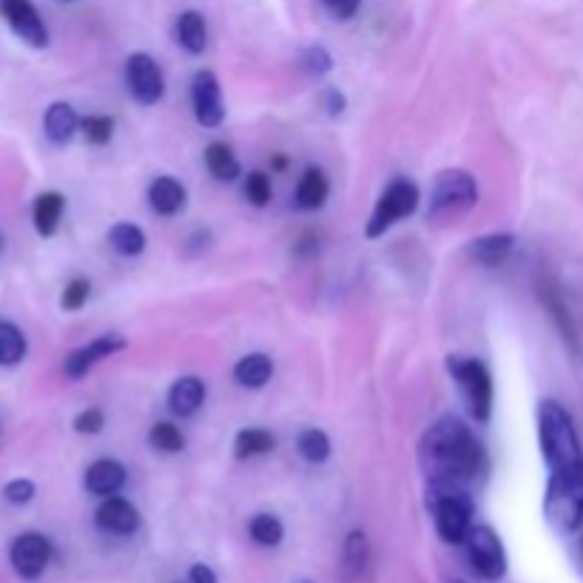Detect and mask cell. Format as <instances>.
<instances>
[{"instance_id": "6da1fadb", "label": "cell", "mask_w": 583, "mask_h": 583, "mask_svg": "<svg viewBox=\"0 0 583 583\" xmlns=\"http://www.w3.org/2000/svg\"><path fill=\"white\" fill-rule=\"evenodd\" d=\"M419 461L430 478L433 495L467 492L475 478L487 470V450L464 421L444 416L421 438Z\"/></svg>"}, {"instance_id": "7a4b0ae2", "label": "cell", "mask_w": 583, "mask_h": 583, "mask_svg": "<svg viewBox=\"0 0 583 583\" xmlns=\"http://www.w3.org/2000/svg\"><path fill=\"white\" fill-rule=\"evenodd\" d=\"M538 441H541V453L552 473L575 467L583 461V447L575 421L558 401L544 399L538 404Z\"/></svg>"}, {"instance_id": "3957f363", "label": "cell", "mask_w": 583, "mask_h": 583, "mask_svg": "<svg viewBox=\"0 0 583 583\" xmlns=\"http://www.w3.org/2000/svg\"><path fill=\"white\" fill-rule=\"evenodd\" d=\"M544 512L561 532H575L583 521V461L549 475Z\"/></svg>"}, {"instance_id": "277c9868", "label": "cell", "mask_w": 583, "mask_h": 583, "mask_svg": "<svg viewBox=\"0 0 583 583\" xmlns=\"http://www.w3.org/2000/svg\"><path fill=\"white\" fill-rule=\"evenodd\" d=\"M475 205H478V185H475L473 174H467L461 168H447L433 183L427 219L438 222V219L461 217Z\"/></svg>"}, {"instance_id": "5b68a950", "label": "cell", "mask_w": 583, "mask_h": 583, "mask_svg": "<svg viewBox=\"0 0 583 583\" xmlns=\"http://www.w3.org/2000/svg\"><path fill=\"white\" fill-rule=\"evenodd\" d=\"M421 202V191L419 185L407 177H396L393 183L387 185L382 191V197L376 200V208L373 214L367 219L365 225V237L367 239H379L384 237L396 222H401L404 217L416 214Z\"/></svg>"}, {"instance_id": "8992f818", "label": "cell", "mask_w": 583, "mask_h": 583, "mask_svg": "<svg viewBox=\"0 0 583 583\" xmlns=\"http://www.w3.org/2000/svg\"><path fill=\"white\" fill-rule=\"evenodd\" d=\"M447 370L456 379L461 396L467 401V410L478 424H487L492 416V376L484 362L478 359H464V356H450Z\"/></svg>"}, {"instance_id": "52a82bcc", "label": "cell", "mask_w": 583, "mask_h": 583, "mask_svg": "<svg viewBox=\"0 0 583 583\" xmlns=\"http://www.w3.org/2000/svg\"><path fill=\"white\" fill-rule=\"evenodd\" d=\"M473 498L470 492H438L433 495V515L441 541L464 544L473 529Z\"/></svg>"}, {"instance_id": "ba28073f", "label": "cell", "mask_w": 583, "mask_h": 583, "mask_svg": "<svg viewBox=\"0 0 583 583\" xmlns=\"http://www.w3.org/2000/svg\"><path fill=\"white\" fill-rule=\"evenodd\" d=\"M467 558L478 578L484 581H501L507 572V555L501 538L490 527H473L467 535Z\"/></svg>"}, {"instance_id": "9c48e42d", "label": "cell", "mask_w": 583, "mask_h": 583, "mask_svg": "<svg viewBox=\"0 0 583 583\" xmlns=\"http://www.w3.org/2000/svg\"><path fill=\"white\" fill-rule=\"evenodd\" d=\"M126 83L131 97L140 106H154L160 103L165 94V77L163 69L157 66V60L146 52H134L126 60Z\"/></svg>"}, {"instance_id": "30bf717a", "label": "cell", "mask_w": 583, "mask_h": 583, "mask_svg": "<svg viewBox=\"0 0 583 583\" xmlns=\"http://www.w3.org/2000/svg\"><path fill=\"white\" fill-rule=\"evenodd\" d=\"M9 558L23 581H37L52 561V541L40 532H23L12 541Z\"/></svg>"}, {"instance_id": "8fae6325", "label": "cell", "mask_w": 583, "mask_h": 583, "mask_svg": "<svg viewBox=\"0 0 583 583\" xmlns=\"http://www.w3.org/2000/svg\"><path fill=\"white\" fill-rule=\"evenodd\" d=\"M0 15L23 43L35 46V49L49 46V29H46V23H43L32 0H0Z\"/></svg>"}, {"instance_id": "7c38bea8", "label": "cell", "mask_w": 583, "mask_h": 583, "mask_svg": "<svg viewBox=\"0 0 583 583\" xmlns=\"http://www.w3.org/2000/svg\"><path fill=\"white\" fill-rule=\"evenodd\" d=\"M191 103H194V117H197L200 126H222V120H225V103H222V89H219L217 74L208 72V69L194 74Z\"/></svg>"}, {"instance_id": "4fadbf2b", "label": "cell", "mask_w": 583, "mask_h": 583, "mask_svg": "<svg viewBox=\"0 0 583 583\" xmlns=\"http://www.w3.org/2000/svg\"><path fill=\"white\" fill-rule=\"evenodd\" d=\"M123 347H126V339H123L120 333H103V336H97V339L89 342V345L72 350V353L66 356V362H63V373L77 382V379L89 376L94 365H100L103 359H109L114 353H120Z\"/></svg>"}, {"instance_id": "5bb4252c", "label": "cell", "mask_w": 583, "mask_h": 583, "mask_svg": "<svg viewBox=\"0 0 583 583\" xmlns=\"http://www.w3.org/2000/svg\"><path fill=\"white\" fill-rule=\"evenodd\" d=\"M94 524L103 532H111V535H131L140 527V512L126 498L109 495V498H103V504L94 512Z\"/></svg>"}, {"instance_id": "9a60e30c", "label": "cell", "mask_w": 583, "mask_h": 583, "mask_svg": "<svg viewBox=\"0 0 583 583\" xmlns=\"http://www.w3.org/2000/svg\"><path fill=\"white\" fill-rule=\"evenodd\" d=\"M126 467L114 458H97L92 467L86 470V490L92 495H100V498H109V495H117V492L126 487Z\"/></svg>"}, {"instance_id": "2e32d148", "label": "cell", "mask_w": 583, "mask_h": 583, "mask_svg": "<svg viewBox=\"0 0 583 583\" xmlns=\"http://www.w3.org/2000/svg\"><path fill=\"white\" fill-rule=\"evenodd\" d=\"M205 396H208V387L200 376H183L168 387V407L174 416L191 419L205 404Z\"/></svg>"}, {"instance_id": "e0dca14e", "label": "cell", "mask_w": 583, "mask_h": 583, "mask_svg": "<svg viewBox=\"0 0 583 583\" xmlns=\"http://www.w3.org/2000/svg\"><path fill=\"white\" fill-rule=\"evenodd\" d=\"M188 191L180 180L174 177H157L154 183L148 185V205L160 214V217H174L185 208Z\"/></svg>"}, {"instance_id": "ac0fdd59", "label": "cell", "mask_w": 583, "mask_h": 583, "mask_svg": "<svg viewBox=\"0 0 583 583\" xmlns=\"http://www.w3.org/2000/svg\"><path fill=\"white\" fill-rule=\"evenodd\" d=\"M330 197V180L328 174L316 165H310L308 171L299 177V185H296V194H293V202L296 208L302 211H316L322 208Z\"/></svg>"}, {"instance_id": "d6986e66", "label": "cell", "mask_w": 583, "mask_h": 583, "mask_svg": "<svg viewBox=\"0 0 583 583\" xmlns=\"http://www.w3.org/2000/svg\"><path fill=\"white\" fill-rule=\"evenodd\" d=\"M66 211V197L60 191H43L32 205V222L40 237H55L60 219Z\"/></svg>"}, {"instance_id": "ffe728a7", "label": "cell", "mask_w": 583, "mask_h": 583, "mask_svg": "<svg viewBox=\"0 0 583 583\" xmlns=\"http://www.w3.org/2000/svg\"><path fill=\"white\" fill-rule=\"evenodd\" d=\"M43 128H46V137L52 143L66 146L74 134L80 131V117H77L72 103H52L46 109V117H43Z\"/></svg>"}, {"instance_id": "44dd1931", "label": "cell", "mask_w": 583, "mask_h": 583, "mask_svg": "<svg viewBox=\"0 0 583 583\" xmlns=\"http://www.w3.org/2000/svg\"><path fill=\"white\" fill-rule=\"evenodd\" d=\"M234 379H237L239 387L262 390L274 379V359L268 353H248L234 365Z\"/></svg>"}, {"instance_id": "7402d4cb", "label": "cell", "mask_w": 583, "mask_h": 583, "mask_svg": "<svg viewBox=\"0 0 583 583\" xmlns=\"http://www.w3.org/2000/svg\"><path fill=\"white\" fill-rule=\"evenodd\" d=\"M515 248V237L512 234H487V237H478L470 242V256H473L478 265L484 268H495L501 262H507V256Z\"/></svg>"}, {"instance_id": "603a6c76", "label": "cell", "mask_w": 583, "mask_h": 583, "mask_svg": "<svg viewBox=\"0 0 583 583\" xmlns=\"http://www.w3.org/2000/svg\"><path fill=\"white\" fill-rule=\"evenodd\" d=\"M205 168L208 174L219 180V183H234L242 174V165H239L237 154L231 151V146L225 143H211L205 148Z\"/></svg>"}, {"instance_id": "cb8c5ba5", "label": "cell", "mask_w": 583, "mask_h": 583, "mask_svg": "<svg viewBox=\"0 0 583 583\" xmlns=\"http://www.w3.org/2000/svg\"><path fill=\"white\" fill-rule=\"evenodd\" d=\"M177 43L188 55H202L208 46V23L200 12H183L177 18Z\"/></svg>"}, {"instance_id": "d4e9b609", "label": "cell", "mask_w": 583, "mask_h": 583, "mask_svg": "<svg viewBox=\"0 0 583 583\" xmlns=\"http://www.w3.org/2000/svg\"><path fill=\"white\" fill-rule=\"evenodd\" d=\"M274 447L276 438L268 430H262V427H245L234 438V458L237 461H248V458L268 456V453H274Z\"/></svg>"}, {"instance_id": "484cf974", "label": "cell", "mask_w": 583, "mask_h": 583, "mask_svg": "<svg viewBox=\"0 0 583 583\" xmlns=\"http://www.w3.org/2000/svg\"><path fill=\"white\" fill-rule=\"evenodd\" d=\"M109 245L120 256H140L146 251L148 239L140 225H134V222H117L109 231Z\"/></svg>"}, {"instance_id": "4316f807", "label": "cell", "mask_w": 583, "mask_h": 583, "mask_svg": "<svg viewBox=\"0 0 583 583\" xmlns=\"http://www.w3.org/2000/svg\"><path fill=\"white\" fill-rule=\"evenodd\" d=\"M367 552H370V544H367L365 532L362 529L350 532L345 538V547H342V569H345V575L350 581L365 572Z\"/></svg>"}, {"instance_id": "83f0119b", "label": "cell", "mask_w": 583, "mask_h": 583, "mask_svg": "<svg viewBox=\"0 0 583 583\" xmlns=\"http://www.w3.org/2000/svg\"><path fill=\"white\" fill-rule=\"evenodd\" d=\"M26 336L18 325L0 322V367H15L26 359Z\"/></svg>"}, {"instance_id": "f1b7e54d", "label": "cell", "mask_w": 583, "mask_h": 583, "mask_svg": "<svg viewBox=\"0 0 583 583\" xmlns=\"http://www.w3.org/2000/svg\"><path fill=\"white\" fill-rule=\"evenodd\" d=\"M296 450L308 464H325L330 458V438L319 427H308L296 438Z\"/></svg>"}, {"instance_id": "f546056e", "label": "cell", "mask_w": 583, "mask_h": 583, "mask_svg": "<svg viewBox=\"0 0 583 583\" xmlns=\"http://www.w3.org/2000/svg\"><path fill=\"white\" fill-rule=\"evenodd\" d=\"M148 444H151V450H157L163 456H174V453H183L185 450V436L183 430L174 427L171 421H157L148 430Z\"/></svg>"}, {"instance_id": "4dcf8cb0", "label": "cell", "mask_w": 583, "mask_h": 583, "mask_svg": "<svg viewBox=\"0 0 583 583\" xmlns=\"http://www.w3.org/2000/svg\"><path fill=\"white\" fill-rule=\"evenodd\" d=\"M248 532H251V538H254L259 547H279L282 544V538H285V527H282V521L271 515V512H259L251 518V524H248Z\"/></svg>"}, {"instance_id": "1f68e13d", "label": "cell", "mask_w": 583, "mask_h": 583, "mask_svg": "<svg viewBox=\"0 0 583 583\" xmlns=\"http://www.w3.org/2000/svg\"><path fill=\"white\" fill-rule=\"evenodd\" d=\"M80 131L92 146H106L114 137V120L109 114H89V117L80 120Z\"/></svg>"}, {"instance_id": "d6a6232c", "label": "cell", "mask_w": 583, "mask_h": 583, "mask_svg": "<svg viewBox=\"0 0 583 583\" xmlns=\"http://www.w3.org/2000/svg\"><path fill=\"white\" fill-rule=\"evenodd\" d=\"M245 200L251 202L254 208H265L268 202L274 200V185H271V177L265 171H251L245 177Z\"/></svg>"}, {"instance_id": "836d02e7", "label": "cell", "mask_w": 583, "mask_h": 583, "mask_svg": "<svg viewBox=\"0 0 583 583\" xmlns=\"http://www.w3.org/2000/svg\"><path fill=\"white\" fill-rule=\"evenodd\" d=\"M299 69L310 77H322L333 69V57L325 46H308L302 55H299Z\"/></svg>"}, {"instance_id": "e575fe53", "label": "cell", "mask_w": 583, "mask_h": 583, "mask_svg": "<svg viewBox=\"0 0 583 583\" xmlns=\"http://www.w3.org/2000/svg\"><path fill=\"white\" fill-rule=\"evenodd\" d=\"M89 296H92V282L86 279V276H74L72 282L63 288V296H60V308L69 310H80L86 302H89Z\"/></svg>"}, {"instance_id": "d590c367", "label": "cell", "mask_w": 583, "mask_h": 583, "mask_svg": "<svg viewBox=\"0 0 583 583\" xmlns=\"http://www.w3.org/2000/svg\"><path fill=\"white\" fill-rule=\"evenodd\" d=\"M103 427H106V413L100 407H86L83 413L74 416V430L80 436H97L103 433Z\"/></svg>"}, {"instance_id": "8d00e7d4", "label": "cell", "mask_w": 583, "mask_h": 583, "mask_svg": "<svg viewBox=\"0 0 583 583\" xmlns=\"http://www.w3.org/2000/svg\"><path fill=\"white\" fill-rule=\"evenodd\" d=\"M35 481H29V478H15V481H9L6 487H3V498L9 501V504H18V507H23V504H29L32 498H35Z\"/></svg>"}, {"instance_id": "74e56055", "label": "cell", "mask_w": 583, "mask_h": 583, "mask_svg": "<svg viewBox=\"0 0 583 583\" xmlns=\"http://www.w3.org/2000/svg\"><path fill=\"white\" fill-rule=\"evenodd\" d=\"M322 6H325V12H328L330 18L350 20L359 12L362 0H322Z\"/></svg>"}, {"instance_id": "f35d334b", "label": "cell", "mask_w": 583, "mask_h": 583, "mask_svg": "<svg viewBox=\"0 0 583 583\" xmlns=\"http://www.w3.org/2000/svg\"><path fill=\"white\" fill-rule=\"evenodd\" d=\"M322 106L328 111L330 117H339V114H345L347 109V97L342 89H336V86H328L325 92H322Z\"/></svg>"}, {"instance_id": "ab89813d", "label": "cell", "mask_w": 583, "mask_h": 583, "mask_svg": "<svg viewBox=\"0 0 583 583\" xmlns=\"http://www.w3.org/2000/svg\"><path fill=\"white\" fill-rule=\"evenodd\" d=\"M188 578H191V583H217V575H214V569H211V566H205V564L191 566Z\"/></svg>"}, {"instance_id": "60d3db41", "label": "cell", "mask_w": 583, "mask_h": 583, "mask_svg": "<svg viewBox=\"0 0 583 583\" xmlns=\"http://www.w3.org/2000/svg\"><path fill=\"white\" fill-rule=\"evenodd\" d=\"M288 168V157L285 154H276L274 160H271V171H285Z\"/></svg>"}, {"instance_id": "b9f144b4", "label": "cell", "mask_w": 583, "mask_h": 583, "mask_svg": "<svg viewBox=\"0 0 583 583\" xmlns=\"http://www.w3.org/2000/svg\"><path fill=\"white\" fill-rule=\"evenodd\" d=\"M0 251H3V237H0Z\"/></svg>"}, {"instance_id": "7bdbcfd3", "label": "cell", "mask_w": 583, "mask_h": 583, "mask_svg": "<svg viewBox=\"0 0 583 583\" xmlns=\"http://www.w3.org/2000/svg\"><path fill=\"white\" fill-rule=\"evenodd\" d=\"M299 583H313V581H299Z\"/></svg>"}, {"instance_id": "ee69618b", "label": "cell", "mask_w": 583, "mask_h": 583, "mask_svg": "<svg viewBox=\"0 0 583 583\" xmlns=\"http://www.w3.org/2000/svg\"><path fill=\"white\" fill-rule=\"evenodd\" d=\"M66 3H72V0H66Z\"/></svg>"}]
</instances>
